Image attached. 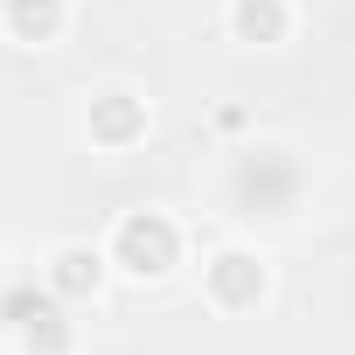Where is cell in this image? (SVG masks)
<instances>
[{
	"mask_svg": "<svg viewBox=\"0 0 355 355\" xmlns=\"http://www.w3.org/2000/svg\"><path fill=\"white\" fill-rule=\"evenodd\" d=\"M272 258L258 251V244H216L209 258H202V306L209 313H223V320H244V313H258L265 300H272Z\"/></svg>",
	"mask_w": 355,
	"mask_h": 355,
	"instance_id": "obj_3",
	"label": "cell"
},
{
	"mask_svg": "<svg viewBox=\"0 0 355 355\" xmlns=\"http://www.w3.org/2000/svg\"><path fill=\"white\" fill-rule=\"evenodd\" d=\"M15 355H77V320L63 300H49L35 320L15 327Z\"/></svg>",
	"mask_w": 355,
	"mask_h": 355,
	"instance_id": "obj_8",
	"label": "cell"
},
{
	"mask_svg": "<svg viewBox=\"0 0 355 355\" xmlns=\"http://www.w3.org/2000/svg\"><path fill=\"white\" fill-rule=\"evenodd\" d=\"M146 132H153V105H146V91H132V84H105V91L84 98V139H91L98 153H132Z\"/></svg>",
	"mask_w": 355,
	"mask_h": 355,
	"instance_id": "obj_4",
	"label": "cell"
},
{
	"mask_svg": "<svg viewBox=\"0 0 355 355\" xmlns=\"http://www.w3.org/2000/svg\"><path fill=\"white\" fill-rule=\"evenodd\" d=\"M0 35L15 49H56L70 35V0H0Z\"/></svg>",
	"mask_w": 355,
	"mask_h": 355,
	"instance_id": "obj_7",
	"label": "cell"
},
{
	"mask_svg": "<svg viewBox=\"0 0 355 355\" xmlns=\"http://www.w3.org/2000/svg\"><path fill=\"white\" fill-rule=\"evenodd\" d=\"M223 28H230L237 49H286L300 35V8L293 0H230Z\"/></svg>",
	"mask_w": 355,
	"mask_h": 355,
	"instance_id": "obj_6",
	"label": "cell"
},
{
	"mask_svg": "<svg viewBox=\"0 0 355 355\" xmlns=\"http://www.w3.org/2000/svg\"><path fill=\"white\" fill-rule=\"evenodd\" d=\"M112 279H119V272H112L105 244H84V237H63V244L42 258V286H49L63 306H91Z\"/></svg>",
	"mask_w": 355,
	"mask_h": 355,
	"instance_id": "obj_5",
	"label": "cell"
},
{
	"mask_svg": "<svg viewBox=\"0 0 355 355\" xmlns=\"http://www.w3.org/2000/svg\"><path fill=\"white\" fill-rule=\"evenodd\" d=\"M105 258H112L119 279H132V286H160V279L182 272L189 237H182V223H174L167 209H119L112 230H105Z\"/></svg>",
	"mask_w": 355,
	"mask_h": 355,
	"instance_id": "obj_2",
	"label": "cell"
},
{
	"mask_svg": "<svg viewBox=\"0 0 355 355\" xmlns=\"http://www.w3.org/2000/svg\"><path fill=\"white\" fill-rule=\"evenodd\" d=\"M223 202H230V216H265V223L300 216V202H306V160L286 139H244L230 153V167H223Z\"/></svg>",
	"mask_w": 355,
	"mask_h": 355,
	"instance_id": "obj_1",
	"label": "cell"
}]
</instances>
